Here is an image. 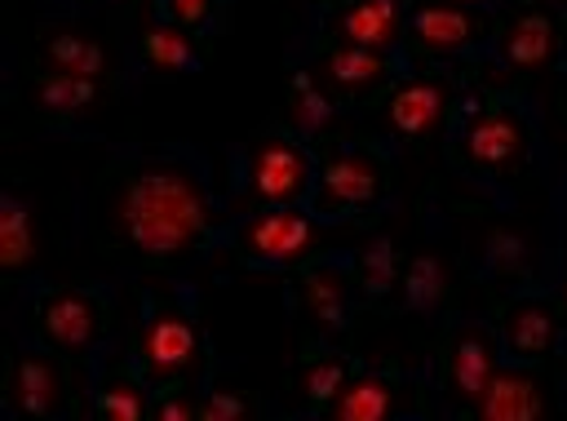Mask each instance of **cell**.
Listing matches in <instances>:
<instances>
[{
  "mask_svg": "<svg viewBox=\"0 0 567 421\" xmlns=\"http://www.w3.org/2000/svg\"><path fill=\"white\" fill-rule=\"evenodd\" d=\"M390 186V164L372 146H328L319 160V208H368Z\"/></svg>",
  "mask_w": 567,
  "mask_h": 421,
  "instance_id": "6",
  "label": "cell"
},
{
  "mask_svg": "<svg viewBox=\"0 0 567 421\" xmlns=\"http://www.w3.org/2000/svg\"><path fill=\"white\" fill-rule=\"evenodd\" d=\"M501 341L518 363H545L558 341V306L545 297H514L501 306Z\"/></svg>",
  "mask_w": 567,
  "mask_h": 421,
  "instance_id": "15",
  "label": "cell"
},
{
  "mask_svg": "<svg viewBox=\"0 0 567 421\" xmlns=\"http://www.w3.org/2000/svg\"><path fill=\"white\" fill-rule=\"evenodd\" d=\"M213 230L204 177L173 155L120 160L93 191V235L102 248L142 261H182Z\"/></svg>",
  "mask_w": 567,
  "mask_h": 421,
  "instance_id": "1",
  "label": "cell"
},
{
  "mask_svg": "<svg viewBox=\"0 0 567 421\" xmlns=\"http://www.w3.org/2000/svg\"><path fill=\"white\" fill-rule=\"evenodd\" d=\"M128 4H133V0H128Z\"/></svg>",
  "mask_w": 567,
  "mask_h": 421,
  "instance_id": "37",
  "label": "cell"
},
{
  "mask_svg": "<svg viewBox=\"0 0 567 421\" xmlns=\"http://www.w3.org/2000/svg\"><path fill=\"white\" fill-rule=\"evenodd\" d=\"M315 253H319V226H315V217L297 213L292 204L266 208L239 226V257L244 261L297 270V266H310Z\"/></svg>",
  "mask_w": 567,
  "mask_h": 421,
  "instance_id": "5",
  "label": "cell"
},
{
  "mask_svg": "<svg viewBox=\"0 0 567 421\" xmlns=\"http://www.w3.org/2000/svg\"><path fill=\"white\" fill-rule=\"evenodd\" d=\"M40 66L44 71H66V75H84V80H102L111 84V53L97 35L80 31V27H49L40 35Z\"/></svg>",
  "mask_w": 567,
  "mask_h": 421,
  "instance_id": "18",
  "label": "cell"
},
{
  "mask_svg": "<svg viewBox=\"0 0 567 421\" xmlns=\"http://www.w3.org/2000/svg\"><path fill=\"white\" fill-rule=\"evenodd\" d=\"M146 412H151V399H146V390H142L137 363H111V368L97 377L93 417H102V421H142Z\"/></svg>",
  "mask_w": 567,
  "mask_h": 421,
  "instance_id": "21",
  "label": "cell"
},
{
  "mask_svg": "<svg viewBox=\"0 0 567 421\" xmlns=\"http://www.w3.org/2000/svg\"><path fill=\"white\" fill-rule=\"evenodd\" d=\"M474 266L496 279H523L532 266V244L509 226H483L474 244Z\"/></svg>",
  "mask_w": 567,
  "mask_h": 421,
  "instance_id": "25",
  "label": "cell"
},
{
  "mask_svg": "<svg viewBox=\"0 0 567 421\" xmlns=\"http://www.w3.org/2000/svg\"><path fill=\"white\" fill-rule=\"evenodd\" d=\"M492 22L474 4H421L408 18V44L421 58H447V53H470L483 44Z\"/></svg>",
  "mask_w": 567,
  "mask_h": 421,
  "instance_id": "10",
  "label": "cell"
},
{
  "mask_svg": "<svg viewBox=\"0 0 567 421\" xmlns=\"http://www.w3.org/2000/svg\"><path fill=\"white\" fill-rule=\"evenodd\" d=\"M297 315L315 337H341L350 328V279L341 266H301Z\"/></svg>",
  "mask_w": 567,
  "mask_h": 421,
  "instance_id": "12",
  "label": "cell"
},
{
  "mask_svg": "<svg viewBox=\"0 0 567 421\" xmlns=\"http://www.w3.org/2000/svg\"><path fill=\"white\" fill-rule=\"evenodd\" d=\"M408 310H439L447 297V261L439 248H421L416 257H408L403 270V288H399Z\"/></svg>",
  "mask_w": 567,
  "mask_h": 421,
  "instance_id": "27",
  "label": "cell"
},
{
  "mask_svg": "<svg viewBox=\"0 0 567 421\" xmlns=\"http://www.w3.org/2000/svg\"><path fill=\"white\" fill-rule=\"evenodd\" d=\"M501 58L514 71H527V75L554 71L558 66V27H554V18L540 13V9H514L501 22Z\"/></svg>",
  "mask_w": 567,
  "mask_h": 421,
  "instance_id": "17",
  "label": "cell"
},
{
  "mask_svg": "<svg viewBox=\"0 0 567 421\" xmlns=\"http://www.w3.org/2000/svg\"><path fill=\"white\" fill-rule=\"evenodd\" d=\"M403 270H408V257L399 244L390 239H372L368 248H359L354 257V284L363 297L381 301V297H394L403 288Z\"/></svg>",
  "mask_w": 567,
  "mask_h": 421,
  "instance_id": "24",
  "label": "cell"
},
{
  "mask_svg": "<svg viewBox=\"0 0 567 421\" xmlns=\"http://www.w3.org/2000/svg\"><path fill=\"white\" fill-rule=\"evenodd\" d=\"M549 4H567V0H549Z\"/></svg>",
  "mask_w": 567,
  "mask_h": 421,
  "instance_id": "35",
  "label": "cell"
},
{
  "mask_svg": "<svg viewBox=\"0 0 567 421\" xmlns=\"http://www.w3.org/2000/svg\"><path fill=\"white\" fill-rule=\"evenodd\" d=\"M4 399H9V408L31 412V417H58V412H66L71 390H66V368H62L58 350L53 355L22 350L9 363V390H4Z\"/></svg>",
  "mask_w": 567,
  "mask_h": 421,
  "instance_id": "11",
  "label": "cell"
},
{
  "mask_svg": "<svg viewBox=\"0 0 567 421\" xmlns=\"http://www.w3.org/2000/svg\"><path fill=\"white\" fill-rule=\"evenodd\" d=\"M257 412L261 403L244 390H199V421H244Z\"/></svg>",
  "mask_w": 567,
  "mask_h": 421,
  "instance_id": "29",
  "label": "cell"
},
{
  "mask_svg": "<svg viewBox=\"0 0 567 421\" xmlns=\"http://www.w3.org/2000/svg\"><path fill=\"white\" fill-rule=\"evenodd\" d=\"M213 9H217V0H164V18L177 22V27H186V31L204 27L213 18Z\"/></svg>",
  "mask_w": 567,
  "mask_h": 421,
  "instance_id": "31",
  "label": "cell"
},
{
  "mask_svg": "<svg viewBox=\"0 0 567 421\" xmlns=\"http://www.w3.org/2000/svg\"><path fill=\"white\" fill-rule=\"evenodd\" d=\"M306 191H310V160L292 137L270 133L248 151V195L257 204L284 208L297 204Z\"/></svg>",
  "mask_w": 567,
  "mask_h": 421,
  "instance_id": "8",
  "label": "cell"
},
{
  "mask_svg": "<svg viewBox=\"0 0 567 421\" xmlns=\"http://www.w3.org/2000/svg\"><path fill=\"white\" fill-rule=\"evenodd\" d=\"M558 315L567 319V279H563V288H558Z\"/></svg>",
  "mask_w": 567,
  "mask_h": 421,
  "instance_id": "32",
  "label": "cell"
},
{
  "mask_svg": "<svg viewBox=\"0 0 567 421\" xmlns=\"http://www.w3.org/2000/svg\"><path fill=\"white\" fill-rule=\"evenodd\" d=\"M31 324L58 355H84L111 332V306L93 288H53L35 301Z\"/></svg>",
  "mask_w": 567,
  "mask_h": 421,
  "instance_id": "4",
  "label": "cell"
},
{
  "mask_svg": "<svg viewBox=\"0 0 567 421\" xmlns=\"http://www.w3.org/2000/svg\"><path fill=\"white\" fill-rule=\"evenodd\" d=\"M563 111H567V84H563Z\"/></svg>",
  "mask_w": 567,
  "mask_h": 421,
  "instance_id": "34",
  "label": "cell"
},
{
  "mask_svg": "<svg viewBox=\"0 0 567 421\" xmlns=\"http://www.w3.org/2000/svg\"><path fill=\"white\" fill-rule=\"evenodd\" d=\"M151 412L159 421H199V399L186 386H164L159 399L151 403Z\"/></svg>",
  "mask_w": 567,
  "mask_h": 421,
  "instance_id": "30",
  "label": "cell"
},
{
  "mask_svg": "<svg viewBox=\"0 0 567 421\" xmlns=\"http://www.w3.org/2000/svg\"><path fill=\"white\" fill-rule=\"evenodd\" d=\"M288 120L306 137H323L337 124V93L315 71H292L288 80Z\"/></svg>",
  "mask_w": 567,
  "mask_h": 421,
  "instance_id": "22",
  "label": "cell"
},
{
  "mask_svg": "<svg viewBox=\"0 0 567 421\" xmlns=\"http://www.w3.org/2000/svg\"><path fill=\"white\" fill-rule=\"evenodd\" d=\"M456 4H492V0H456Z\"/></svg>",
  "mask_w": 567,
  "mask_h": 421,
  "instance_id": "33",
  "label": "cell"
},
{
  "mask_svg": "<svg viewBox=\"0 0 567 421\" xmlns=\"http://www.w3.org/2000/svg\"><path fill=\"white\" fill-rule=\"evenodd\" d=\"M137 53L151 71H195L199 66V53H195V40L186 27L177 22H151L142 35H137Z\"/></svg>",
  "mask_w": 567,
  "mask_h": 421,
  "instance_id": "26",
  "label": "cell"
},
{
  "mask_svg": "<svg viewBox=\"0 0 567 421\" xmlns=\"http://www.w3.org/2000/svg\"><path fill=\"white\" fill-rule=\"evenodd\" d=\"M354 363L350 359H332V355H306L301 368H297V394L310 403V408H328V399L350 381Z\"/></svg>",
  "mask_w": 567,
  "mask_h": 421,
  "instance_id": "28",
  "label": "cell"
},
{
  "mask_svg": "<svg viewBox=\"0 0 567 421\" xmlns=\"http://www.w3.org/2000/svg\"><path fill=\"white\" fill-rule=\"evenodd\" d=\"M452 115V80L447 75H416L399 80L381 102V124L399 137H434Z\"/></svg>",
  "mask_w": 567,
  "mask_h": 421,
  "instance_id": "9",
  "label": "cell"
},
{
  "mask_svg": "<svg viewBox=\"0 0 567 421\" xmlns=\"http://www.w3.org/2000/svg\"><path fill=\"white\" fill-rule=\"evenodd\" d=\"M470 412L483 421H532L549 412V386L527 368H496Z\"/></svg>",
  "mask_w": 567,
  "mask_h": 421,
  "instance_id": "16",
  "label": "cell"
},
{
  "mask_svg": "<svg viewBox=\"0 0 567 421\" xmlns=\"http://www.w3.org/2000/svg\"><path fill=\"white\" fill-rule=\"evenodd\" d=\"M394 394H399V386L390 372H359L354 368L350 381L328 399L323 412L337 421H381L394 412Z\"/></svg>",
  "mask_w": 567,
  "mask_h": 421,
  "instance_id": "20",
  "label": "cell"
},
{
  "mask_svg": "<svg viewBox=\"0 0 567 421\" xmlns=\"http://www.w3.org/2000/svg\"><path fill=\"white\" fill-rule=\"evenodd\" d=\"M456 160L474 173H487V177H518L532 160V133H527L523 111H514L509 102L487 97L461 124Z\"/></svg>",
  "mask_w": 567,
  "mask_h": 421,
  "instance_id": "3",
  "label": "cell"
},
{
  "mask_svg": "<svg viewBox=\"0 0 567 421\" xmlns=\"http://www.w3.org/2000/svg\"><path fill=\"white\" fill-rule=\"evenodd\" d=\"M403 31H408V22H403L399 0H350L328 13V40L354 44V49L390 53L403 40Z\"/></svg>",
  "mask_w": 567,
  "mask_h": 421,
  "instance_id": "14",
  "label": "cell"
},
{
  "mask_svg": "<svg viewBox=\"0 0 567 421\" xmlns=\"http://www.w3.org/2000/svg\"><path fill=\"white\" fill-rule=\"evenodd\" d=\"M27 93H31V111L35 115L66 124V120L89 115L102 102L106 84L102 80H84V75H66V71H40Z\"/></svg>",
  "mask_w": 567,
  "mask_h": 421,
  "instance_id": "19",
  "label": "cell"
},
{
  "mask_svg": "<svg viewBox=\"0 0 567 421\" xmlns=\"http://www.w3.org/2000/svg\"><path fill=\"white\" fill-rule=\"evenodd\" d=\"M496 368H501L496 363V332L487 324L447 328V337L439 346V377H443V394L452 408L470 412Z\"/></svg>",
  "mask_w": 567,
  "mask_h": 421,
  "instance_id": "7",
  "label": "cell"
},
{
  "mask_svg": "<svg viewBox=\"0 0 567 421\" xmlns=\"http://www.w3.org/2000/svg\"><path fill=\"white\" fill-rule=\"evenodd\" d=\"M315 4H328V0H315Z\"/></svg>",
  "mask_w": 567,
  "mask_h": 421,
  "instance_id": "36",
  "label": "cell"
},
{
  "mask_svg": "<svg viewBox=\"0 0 567 421\" xmlns=\"http://www.w3.org/2000/svg\"><path fill=\"white\" fill-rule=\"evenodd\" d=\"M133 363L151 386H186L204 372V332L177 297H151L133 337Z\"/></svg>",
  "mask_w": 567,
  "mask_h": 421,
  "instance_id": "2",
  "label": "cell"
},
{
  "mask_svg": "<svg viewBox=\"0 0 567 421\" xmlns=\"http://www.w3.org/2000/svg\"><path fill=\"white\" fill-rule=\"evenodd\" d=\"M35 261V222L18 191L0 195V270L18 275Z\"/></svg>",
  "mask_w": 567,
  "mask_h": 421,
  "instance_id": "23",
  "label": "cell"
},
{
  "mask_svg": "<svg viewBox=\"0 0 567 421\" xmlns=\"http://www.w3.org/2000/svg\"><path fill=\"white\" fill-rule=\"evenodd\" d=\"M394 58L377 53V49H354V44H337L328 40L319 49V80L337 93V97H372L394 80Z\"/></svg>",
  "mask_w": 567,
  "mask_h": 421,
  "instance_id": "13",
  "label": "cell"
}]
</instances>
